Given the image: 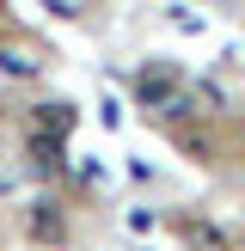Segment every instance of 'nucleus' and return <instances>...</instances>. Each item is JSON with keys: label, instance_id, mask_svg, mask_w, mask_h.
<instances>
[{"label": "nucleus", "instance_id": "nucleus-1", "mask_svg": "<svg viewBox=\"0 0 245 251\" xmlns=\"http://www.w3.org/2000/svg\"><path fill=\"white\" fill-rule=\"evenodd\" d=\"M141 104H159V110L178 104V110H184V92H178V80H172L166 68H147V74H141Z\"/></svg>", "mask_w": 245, "mask_h": 251}, {"label": "nucleus", "instance_id": "nucleus-3", "mask_svg": "<svg viewBox=\"0 0 245 251\" xmlns=\"http://www.w3.org/2000/svg\"><path fill=\"white\" fill-rule=\"evenodd\" d=\"M0 12H6V0H0Z\"/></svg>", "mask_w": 245, "mask_h": 251}, {"label": "nucleus", "instance_id": "nucleus-2", "mask_svg": "<svg viewBox=\"0 0 245 251\" xmlns=\"http://www.w3.org/2000/svg\"><path fill=\"white\" fill-rule=\"evenodd\" d=\"M0 61H6L12 74H31V68H37V49H24V43H12V49H0Z\"/></svg>", "mask_w": 245, "mask_h": 251}]
</instances>
